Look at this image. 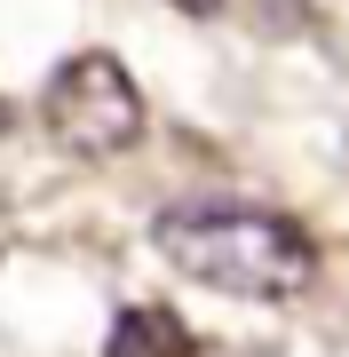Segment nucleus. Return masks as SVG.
Instances as JSON below:
<instances>
[{
  "instance_id": "4",
  "label": "nucleus",
  "mask_w": 349,
  "mask_h": 357,
  "mask_svg": "<svg viewBox=\"0 0 349 357\" xmlns=\"http://www.w3.org/2000/svg\"><path fill=\"white\" fill-rule=\"evenodd\" d=\"M175 8H183V16H215L222 0H175Z\"/></svg>"
},
{
  "instance_id": "2",
  "label": "nucleus",
  "mask_w": 349,
  "mask_h": 357,
  "mask_svg": "<svg viewBox=\"0 0 349 357\" xmlns=\"http://www.w3.org/2000/svg\"><path fill=\"white\" fill-rule=\"evenodd\" d=\"M40 112H48V135L64 143V151H79V159H111V151H127V143L143 135V88L104 48L56 64Z\"/></svg>"
},
{
  "instance_id": "1",
  "label": "nucleus",
  "mask_w": 349,
  "mask_h": 357,
  "mask_svg": "<svg viewBox=\"0 0 349 357\" xmlns=\"http://www.w3.org/2000/svg\"><path fill=\"white\" fill-rule=\"evenodd\" d=\"M151 246L183 270V278H199L215 294H246V302H294V294L318 278V246L302 238L278 206H246V199L167 206V215L151 222Z\"/></svg>"
},
{
  "instance_id": "3",
  "label": "nucleus",
  "mask_w": 349,
  "mask_h": 357,
  "mask_svg": "<svg viewBox=\"0 0 349 357\" xmlns=\"http://www.w3.org/2000/svg\"><path fill=\"white\" fill-rule=\"evenodd\" d=\"M104 357H191V333L175 310H119Z\"/></svg>"
}]
</instances>
